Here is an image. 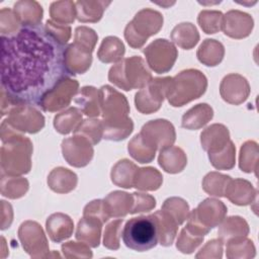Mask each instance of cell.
Listing matches in <instances>:
<instances>
[{
    "label": "cell",
    "mask_w": 259,
    "mask_h": 259,
    "mask_svg": "<svg viewBox=\"0 0 259 259\" xmlns=\"http://www.w3.org/2000/svg\"><path fill=\"white\" fill-rule=\"evenodd\" d=\"M66 47L41 24L1 35V90L16 104H40L70 75Z\"/></svg>",
    "instance_id": "1"
},
{
    "label": "cell",
    "mask_w": 259,
    "mask_h": 259,
    "mask_svg": "<svg viewBox=\"0 0 259 259\" xmlns=\"http://www.w3.org/2000/svg\"><path fill=\"white\" fill-rule=\"evenodd\" d=\"M99 104L102 107L103 139L120 141L125 139L133 132V121L127 117L130 111L125 97L105 85L100 88Z\"/></svg>",
    "instance_id": "2"
},
{
    "label": "cell",
    "mask_w": 259,
    "mask_h": 259,
    "mask_svg": "<svg viewBox=\"0 0 259 259\" xmlns=\"http://www.w3.org/2000/svg\"><path fill=\"white\" fill-rule=\"evenodd\" d=\"M121 235L124 245L132 250L145 252L156 247L159 242V235L154 214L128 220Z\"/></svg>",
    "instance_id": "3"
},
{
    "label": "cell",
    "mask_w": 259,
    "mask_h": 259,
    "mask_svg": "<svg viewBox=\"0 0 259 259\" xmlns=\"http://www.w3.org/2000/svg\"><path fill=\"white\" fill-rule=\"evenodd\" d=\"M207 80L198 70H186L172 78L166 97L173 106H182L185 103L199 98L206 89Z\"/></svg>",
    "instance_id": "4"
},
{
    "label": "cell",
    "mask_w": 259,
    "mask_h": 259,
    "mask_svg": "<svg viewBox=\"0 0 259 259\" xmlns=\"http://www.w3.org/2000/svg\"><path fill=\"white\" fill-rule=\"evenodd\" d=\"M108 79L117 87L128 91L146 86L152 76L141 57L134 56L111 67Z\"/></svg>",
    "instance_id": "5"
},
{
    "label": "cell",
    "mask_w": 259,
    "mask_h": 259,
    "mask_svg": "<svg viewBox=\"0 0 259 259\" xmlns=\"http://www.w3.org/2000/svg\"><path fill=\"white\" fill-rule=\"evenodd\" d=\"M1 149V167L9 175L25 174L30 169L31 143L22 136L9 137ZM4 143V142H3Z\"/></svg>",
    "instance_id": "6"
},
{
    "label": "cell",
    "mask_w": 259,
    "mask_h": 259,
    "mask_svg": "<svg viewBox=\"0 0 259 259\" xmlns=\"http://www.w3.org/2000/svg\"><path fill=\"white\" fill-rule=\"evenodd\" d=\"M172 78H154L136 94V107L145 114L158 110L169 89Z\"/></svg>",
    "instance_id": "7"
},
{
    "label": "cell",
    "mask_w": 259,
    "mask_h": 259,
    "mask_svg": "<svg viewBox=\"0 0 259 259\" xmlns=\"http://www.w3.org/2000/svg\"><path fill=\"white\" fill-rule=\"evenodd\" d=\"M148 64L157 73L168 72L177 58L175 47L167 39H156L144 51Z\"/></svg>",
    "instance_id": "8"
},
{
    "label": "cell",
    "mask_w": 259,
    "mask_h": 259,
    "mask_svg": "<svg viewBox=\"0 0 259 259\" xmlns=\"http://www.w3.org/2000/svg\"><path fill=\"white\" fill-rule=\"evenodd\" d=\"M78 82L71 79L63 80L51 93L47 95L40 107L45 111H56L69 105L72 97L77 92Z\"/></svg>",
    "instance_id": "9"
},
{
    "label": "cell",
    "mask_w": 259,
    "mask_h": 259,
    "mask_svg": "<svg viewBox=\"0 0 259 259\" xmlns=\"http://www.w3.org/2000/svg\"><path fill=\"white\" fill-rule=\"evenodd\" d=\"M249 94V85L245 78L240 75H229L221 84V95L224 100L239 104L246 100Z\"/></svg>",
    "instance_id": "10"
},
{
    "label": "cell",
    "mask_w": 259,
    "mask_h": 259,
    "mask_svg": "<svg viewBox=\"0 0 259 259\" xmlns=\"http://www.w3.org/2000/svg\"><path fill=\"white\" fill-rule=\"evenodd\" d=\"M197 213L203 214L205 219H203L200 222V226L203 229V231L207 234L209 230L214 228V225L210 218L214 221L217 225H219L225 217V213L227 211V207L222 201H219L217 199L207 198L203 202H201L196 209H194Z\"/></svg>",
    "instance_id": "11"
},
{
    "label": "cell",
    "mask_w": 259,
    "mask_h": 259,
    "mask_svg": "<svg viewBox=\"0 0 259 259\" xmlns=\"http://www.w3.org/2000/svg\"><path fill=\"white\" fill-rule=\"evenodd\" d=\"M202 148L208 154H214L222 151L229 143V132L223 124H212L201 134Z\"/></svg>",
    "instance_id": "12"
},
{
    "label": "cell",
    "mask_w": 259,
    "mask_h": 259,
    "mask_svg": "<svg viewBox=\"0 0 259 259\" xmlns=\"http://www.w3.org/2000/svg\"><path fill=\"white\" fill-rule=\"evenodd\" d=\"M102 222L98 219L83 218L78 223L76 239L91 247H98L100 242V231Z\"/></svg>",
    "instance_id": "13"
},
{
    "label": "cell",
    "mask_w": 259,
    "mask_h": 259,
    "mask_svg": "<svg viewBox=\"0 0 259 259\" xmlns=\"http://www.w3.org/2000/svg\"><path fill=\"white\" fill-rule=\"evenodd\" d=\"M153 214L157 222L159 243L162 246H171L177 233L178 224L164 209L158 210Z\"/></svg>",
    "instance_id": "14"
},
{
    "label": "cell",
    "mask_w": 259,
    "mask_h": 259,
    "mask_svg": "<svg viewBox=\"0 0 259 259\" xmlns=\"http://www.w3.org/2000/svg\"><path fill=\"white\" fill-rule=\"evenodd\" d=\"M213 112L210 106L205 103L197 104L189 109L182 117V126L188 130H197L212 118Z\"/></svg>",
    "instance_id": "15"
},
{
    "label": "cell",
    "mask_w": 259,
    "mask_h": 259,
    "mask_svg": "<svg viewBox=\"0 0 259 259\" xmlns=\"http://www.w3.org/2000/svg\"><path fill=\"white\" fill-rule=\"evenodd\" d=\"M76 105L87 116H98L99 109V92L91 86H86L81 89L75 98Z\"/></svg>",
    "instance_id": "16"
},
{
    "label": "cell",
    "mask_w": 259,
    "mask_h": 259,
    "mask_svg": "<svg viewBox=\"0 0 259 259\" xmlns=\"http://www.w3.org/2000/svg\"><path fill=\"white\" fill-rule=\"evenodd\" d=\"M187 159L184 152L176 147L168 150H161L159 156V165L168 173H178L186 165Z\"/></svg>",
    "instance_id": "17"
},
{
    "label": "cell",
    "mask_w": 259,
    "mask_h": 259,
    "mask_svg": "<svg viewBox=\"0 0 259 259\" xmlns=\"http://www.w3.org/2000/svg\"><path fill=\"white\" fill-rule=\"evenodd\" d=\"M48 223L54 224L57 227L47 228L49 236L53 242L59 243L65 239H68L73 232V222L71 219L63 213H54L48 218Z\"/></svg>",
    "instance_id": "18"
},
{
    "label": "cell",
    "mask_w": 259,
    "mask_h": 259,
    "mask_svg": "<svg viewBox=\"0 0 259 259\" xmlns=\"http://www.w3.org/2000/svg\"><path fill=\"white\" fill-rule=\"evenodd\" d=\"M137 170L138 168L135 164L127 160H121L112 168L111 180L114 184L120 187H134V180Z\"/></svg>",
    "instance_id": "19"
},
{
    "label": "cell",
    "mask_w": 259,
    "mask_h": 259,
    "mask_svg": "<svg viewBox=\"0 0 259 259\" xmlns=\"http://www.w3.org/2000/svg\"><path fill=\"white\" fill-rule=\"evenodd\" d=\"M124 46L115 36H108L103 39L98 51V59L103 63L116 62L122 58Z\"/></svg>",
    "instance_id": "20"
},
{
    "label": "cell",
    "mask_w": 259,
    "mask_h": 259,
    "mask_svg": "<svg viewBox=\"0 0 259 259\" xmlns=\"http://www.w3.org/2000/svg\"><path fill=\"white\" fill-rule=\"evenodd\" d=\"M81 119L82 115L80 114V112L76 108L71 107L55 116L54 125L60 134L65 135L69 134L72 131H75L79 126L78 124Z\"/></svg>",
    "instance_id": "21"
},
{
    "label": "cell",
    "mask_w": 259,
    "mask_h": 259,
    "mask_svg": "<svg viewBox=\"0 0 259 259\" xmlns=\"http://www.w3.org/2000/svg\"><path fill=\"white\" fill-rule=\"evenodd\" d=\"M185 32L186 33H184L182 23H180L173 29L171 36L175 44H177L178 46H180L185 50H190L192 47H194L197 44L199 39V35L195 26H193L191 23H188V22L186 23Z\"/></svg>",
    "instance_id": "22"
},
{
    "label": "cell",
    "mask_w": 259,
    "mask_h": 259,
    "mask_svg": "<svg viewBox=\"0 0 259 259\" xmlns=\"http://www.w3.org/2000/svg\"><path fill=\"white\" fill-rule=\"evenodd\" d=\"M210 55L212 56L211 58L214 66H217L223 60L224 47L221 42L215 41V39H205L197 52L198 60L206 66Z\"/></svg>",
    "instance_id": "23"
},
{
    "label": "cell",
    "mask_w": 259,
    "mask_h": 259,
    "mask_svg": "<svg viewBox=\"0 0 259 259\" xmlns=\"http://www.w3.org/2000/svg\"><path fill=\"white\" fill-rule=\"evenodd\" d=\"M212 166L217 169H231L235 165V147L231 141L226 147L214 154H208Z\"/></svg>",
    "instance_id": "24"
},
{
    "label": "cell",
    "mask_w": 259,
    "mask_h": 259,
    "mask_svg": "<svg viewBox=\"0 0 259 259\" xmlns=\"http://www.w3.org/2000/svg\"><path fill=\"white\" fill-rule=\"evenodd\" d=\"M166 210L178 225H181L187 218L188 204L181 198H168L163 204V208Z\"/></svg>",
    "instance_id": "25"
},
{
    "label": "cell",
    "mask_w": 259,
    "mask_h": 259,
    "mask_svg": "<svg viewBox=\"0 0 259 259\" xmlns=\"http://www.w3.org/2000/svg\"><path fill=\"white\" fill-rule=\"evenodd\" d=\"M231 180L230 176L218 174V173H209L204 177L203 180V189L215 196H224L225 191L223 190V187L220 185H226L228 181Z\"/></svg>",
    "instance_id": "26"
},
{
    "label": "cell",
    "mask_w": 259,
    "mask_h": 259,
    "mask_svg": "<svg viewBox=\"0 0 259 259\" xmlns=\"http://www.w3.org/2000/svg\"><path fill=\"white\" fill-rule=\"evenodd\" d=\"M203 241V236L195 235L189 232L186 228L181 231V234L177 240V249L182 253L190 254L192 253Z\"/></svg>",
    "instance_id": "27"
},
{
    "label": "cell",
    "mask_w": 259,
    "mask_h": 259,
    "mask_svg": "<svg viewBox=\"0 0 259 259\" xmlns=\"http://www.w3.org/2000/svg\"><path fill=\"white\" fill-rule=\"evenodd\" d=\"M123 223V220H116L112 223H110L104 232V240L103 245L110 249V250H116L119 248V237L121 235L120 227Z\"/></svg>",
    "instance_id": "28"
},
{
    "label": "cell",
    "mask_w": 259,
    "mask_h": 259,
    "mask_svg": "<svg viewBox=\"0 0 259 259\" xmlns=\"http://www.w3.org/2000/svg\"><path fill=\"white\" fill-rule=\"evenodd\" d=\"M133 197L135 199L134 206L132 207L130 213H137L142 211H149L156 205V200L152 196L144 193H133Z\"/></svg>",
    "instance_id": "29"
},
{
    "label": "cell",
    "mask_w": 259,
    "mask_h": 259,
    "mask_svg": "<svg viewBox=\"0 0 259 259\" xmlns=\"http://www.w3.org/2000/svg\"><path fill=\"white\" fill-rule=\"evenodd\" d=\"M223 18V14L218 11H202L199 13L198 22L200 27L206 32L211 33L210 23H214V25L221 28V20Z\"/></svg>",
    "instance_id": "30"
},
{
    "label": "cell",
    "mask_w": 259,
    "mask_h": 259,
    "mask_svg": "<svg viewBox=\"0 0 259 259\" xmlns=\"http://www.w3.org/2000/svg\"><path fill=\"white\" fill-rule=\"evenodd\" d=\"M62 23H54L52 20H47L46 27L50 32H52L61 42L64 45L67 44V41L70 38V27L69 26H62Z\"/></svg>",
    "instance_id": "31"
}]
</instances>
